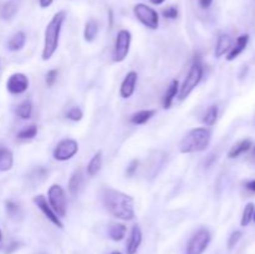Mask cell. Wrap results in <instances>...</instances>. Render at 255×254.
<instances>
[{"mask_svg": "<svg viewBox=\"0 0 255 254\" xmlns=\"http://www.w3.org/2000/svg\"><path fill=\"white\" fill-rule=\"evenodd\" d=\"M101 199L106 211L115 218L121 221H132L134 218V201L128 194L105 187L101 191Z\"/></svg>", "mask_w": 255, "mask_h": 254, "instance_id": "1", "label": "cell"}, {"mask_svg": "<svg viewBox=\"0 0 255 254\" xmlns=\"http://www.w3.org/2000/svg\"><path fill=\"white\" fill-rule=\"evenodd\" d=\"M65 20H66V11L60 10L47 22L46 27H45L44 46H42L41 52V59L44 61L51 59L55 52H56L57 47H59L62 25H64Z\"/></svg>", "mask_w": 255, "mask_h": 254, "instance_id": "2", "label": "cell"}, {"mask_svg": "<svg viewBox=\"0 0 255 254\" xmlns=\"http://www.w3.org/2000/svg\"><path fill=\"white\" fill-rule=\"evenodd\" d=\"M212 139V131L208 127H197L191 129L182 138L179 143V151L182 153H194L202 152L209 146Z\"/></svg>", "mask_w": 255, "mask_h": 254, "instance_id": "3", "label": "cell"}, {"mask_svg": "<svg viewBox=\"0 0 255 254\" xmlns=\"http://www.w3.org/2000/svg\"><path fill=\"white\" fill-rule=\"evenodd\" d=\"M203 74H204L203 65H202L201 60L196 59L193 64H192L188 75H187V77L184 79L182 86H179L178 99L181 100V101L186 100L187 97L193 92V90L198 86L199 82H201L202 79H203Z\"/></svg>", "mask_w": 255, "mask_h": 254, "instance_id": "4", "label": "cell"}, {"mask_svg": "<svg viewBox=\"0 0 255 254\" xmlns=\"http://www.w3.org/2000/svg\"><path fill=\"white\" fill-rule=\"evenodd\" d=\"M47 202L54 209L55 213L64 218L67 214V197L66 192L60 184L54 183L47 189Z\"/></svg>", "mask_w": 255, "mask_h": 254, "instance_id": "5", "label": "cell"}, {"mask_svg": "<svg viewBox=\"0 0 255 254\" xmlns=\"http://www.w3.org/2000/svg\"><path fill=\"white\" fill-rule=\"evenodd\" d=\"M133 15L144 27L149 30H157L159 26V15L153 7L143 2H138L133 6Z\"/></svg>", "mask_w": 255, "mask_h": 254, "instance_id": "6", "label": "cell"}, {"mask_svg": "<svg viewBox=\"0 0 255 254\" xmlns=\"http://www.w3.org/2000/svg\"><path fill=\"white\" fill-rule=\"evenodd\" d=\"M212 242V233L209 229L201 228L193 234L187 244L184 254H203Z\"/></svg>", "mask_w": 255, "mask_h": 254, "instance_id": "7", "label": "cell"}, {"mask_svg": "<svg viewBox=\"0 0 255 254\" xmlns=\"http://www.w3.org/2000/svg\"><path fill=\"white\" fill-rule=\"evenodd\" d=\"M132 34L126 29H122L117 32L116 41H115L114 47V61L122 62L127 56H128L129 47H131Z\"/></svg>", "mask_w": 255, "mask_h": 254, "instance_id": "8", "label": "cell"}, {"mask_svg": "<svg viewBox=\"0 0 255 254\" xmlns=\"http://www.w3.org/2000/svg\"><path fill=\"white\" fill-rule=\"evenodd\" d=\"M79 152V143L74 138H64L56 144L52 152V157L56 161L66 162L74 158L75 154Z\"/></svg>", "mask_w": 255, "mask_h": 254, "instance_id": "9", "label": "cell"}, {"mask_svg": "<svg viewBox=\"0 0 255 254\" xmlns=\"http://www.w3.org/2000/svg\"><path fill=\"white\" fill-rule=\"evenodd\" d=\"M32 202H34L35 206L42 212V214H44V216L46 217V218L49 219L54 226H56L57 228L60 229L64 228V224H62L61 218H60V217L55 213L54 209L51 208V206H50L49 202H47L46 197L42 196V194H39V196H35L34 198H32Z\"/></svg>", "mask_w": 255, "mask_h": 254, "instance_id": "10", "label": "cell"}, {"mask_svg": "<svg viewBox=\"0 0 255 254\" xmlns=\"http://www.w3.org/2000/svg\"><path fill=\"white\" fill-rule=\"evenodd\" d=\"M6 89L11 95L24 94L29 89V79L22 72H15L7 79Z\"/></svg>", "mask_w": 255, "mask_h": 254, "instance_id": "11", "label": "cell"}, {"mask_svg": "<svg viewBox=\"0 0 255 254\" xmlns=\"http://www.w3.org/2000/svg\"><path fill=\"white\" fill-rule=\"evenodd\" d=\"M137 80H138V74L136 71H129L125 76L124 81H122L121 87H120V95L122 99H129L132 95L136 91Z\"/></svg>", "mask_w": 255, "mask_h": 254, "instance_id": "12", "label": "cell"}, {"mask_svg": "<svg viewBox=\"0 0 255 254\" xmlns=\"http://www.w3.org/2000/svg\"><path fill=\"white\" fill-rule=\"evenodd\" d=\"M142 239H143V234H142L141 228L138 224H134L129 233L128 241L126 244V252L127 254H136L137 251L139 249L142 244Z\"/></svg>", "mask_w": 255, "mask_h": 254, "instance_id": "13", "label": "cell"}, {"mask_svg": "<svg viewBox=\"0 0 255 254\" xmlns=\"http://www.w3.org/2000/svg\"><path fill=\"white\" fill-rule=\"evenodd\" d=\"M248 42H249L248 34H243L241 35V36L237 37L236 44L232 45V49L229 50V52L227 54V60H228V61H233V60H236L237 57H238L239 55L246 50Z\"/></svg>", "mask_w": 255, "mask_h": 254, "instance_id": "14", "label": "cell"}, {"mask_svg": "<svg viewBox=\"0 0 255 254\" xmlns=\"http://www.w3.org/2000/svg\"><path fill=\"white\" fill-rule=\"evenodd\" d=\"M82 184H84V173H82L81 169H75L74 173L70 176L69 184H67V188L69 192L72 196H76L79 194V192L81 191Z\"/></svg>", "mask_w": 255, "mask_h": 254, "instance_id": "15", "label": "cell"}, {"mask_svg": "<svg viewBox=\"0 0 255 254\" xmlns=\"http://www.w3.org/2000/svg\"><path fill=\"white\" fill-rule=\"evenodd\" d=\"M178 92H179V82L178 80H172L169 86L167 87V91L163 96V109L168 110L171 109L172 105H173L174 99L178 96Z\"/></svg>", "mask_w": 255, "mask_h": 254, "instance_id": "16", "label": "cell"}, {"mask_svg": "<svg viewBox=\"0 0 255 254\" xmlns=\"http://www.w3.org/2000/svg\"><path fill=\"white\" fill-rule=\"evenodd\" d=\"M252 147H253V142H252V139L249 138L242 139V141H239L238 143H236L233 147H232L231 151H229L228 153V157L229 158H238L239 156H242V154L251 151Z\"/></svg>", "mask_w": 255, "mask_h": 254, "instance_id": "17", "label": "cell"}, {"mask_svg": "<svg viewBox=\"0 0 255 254\" xmlns=\"http://www.w3.org/2000/svg\"><path fill=\"white\" fill-rule=\"evenodd\" d=\"M232 49V39L228 34H221L218 37V41L216 45V57H222L224 55H227L229 52V50Z\"/></svg>", "mask_w": 255, "mask_h": 254, "instance_id": "18", "label": "cell"}, {"mask_svg": "<svg viewBox=\"0 0 255 254\" xmlns=\"http://www.w3.org/2000/svg\"><path fill=\"white\" fill-rule=\"evenodd\" d=\"M14 166V154L6 147L0 146V172H7Z\"/></svg>", "mask_w": 255, "mask_h": 254, "instance_id": "19", "label": "cell"}, {"mask_svg": "<svg viewBox=\"0 0 255 254\" xmlns=\"http://www.w3.org/2000/svg\"><path fill=\"white\" fill-rule=\"evenodd\" d=\"M25 44H26V34L24 31H17L7 41V49L12 52L20 51L25 46Z\"/></svg>", "mask_w": 255, "mask_h": 254, "instance_id": "20", "label": "cell"}, {"mask_svg": "<svg viewBox=\"0 0 255 254\" xmlns=\"http://www.w3.org/2000/svg\"><path fill=\"white\" fill-rule=\"evenodd\" d=\"M156 112V110H141V111L138 112H134L131 116V119H129V121L133 125H144L147 124L152 117H154Z\"/></svg>", "mask_w": 255, "mask_h": 254, "instance_id": "21", "label": "cell"}, {"mask_svg": "<svg viewBox=\"0 0 255 254\" xmlns=\"http://www.w3.org/2000/svg\"><path fill=\"white\" fill-rule=\"evenodd\" d=\"M99 34V22L95 19L87 20L84 29V39L86 42H92Z\"/></svg>", "mask_w": 255, "mask_h": 254, "instance_id": "22", "label": "cell"}, {"mask_svg": "<svg viewBox=\"0 0 255 254\" xmlns=\"http://www.w3.org/2000/svg\"><path fill=\"white\" fill-rule=\"evenodd\" d=\"M127 227L124 223H114L109 227V237L114 242H121L126 237Z\"/></svg>", "mask_w": 255, "mask_h": 254, "instance_id": "23", "label": "cell"}, {"mask_svg": "<svg viewBox=\"0 0 255 254\" xmlns=\"http://www.w3.org/2000/svg\"><path fill=\"white\" fill-rule=\"evenodd\" d=\"M5 211H6L9 218H11L12 221H20L24 217V212H22L21 207L14 201L5 202Z\"/></svg>", "mask_w": 255, "mask_h": 254, "instance_id": "24", "label": "cell"}, {"mask_svg": "<svg viewBox=\"0 0 255 254\" xmlns=\"http://www.w3.org/2000/svg\"><path fill=\"white\" fill-rule=\"evenodd\" d=\"M102 167V152L99 151L94 154L91 159H90L89 164H87L86 172L90 177H95L100 172Z\"/></svg>", "mask_w": 255, "mask_h": 254, "instance_id": "25", "label": "cell"}, {"mask_svg": "<svg viewBox=\"0 0 255 254\" xmlns=\"http://www.w3.org/2000/svg\"><path fill=\"white\" fill-rule=\"evenodd\" d=\"M15 115L22 120H29L32 115V102L30 100H25L17 105L15 109Z\"/></svg>", "mask_w": 255, "mask_h": 254, "instance_id": "26", "label": "cell"}, {"mask_svg": "<svg viewBox=\"0 0 255 254\" xmlns=\"http://www.w3.org/2000/svg\"><path fill=\"white\" fill-rule=\"evenodd\" d=\"M218 114H219V110L217 105H212V106H209L208 110H207L206 114H204L203 116L204 125H207V126H213V125L217 122V120H218Z\"/></svg>", "mask_w": 255, "mask_h": 254, "instance_id": "27", "label": "cell"}, {"mask_svg": "<svg viewBox=\"0 0 255 254\" xmlns=\"http://www.w3.org/2000/svg\"><path fill=\"white\" fill-rule=\"evenodd\" d=\"M16 12H17V5L15 4L14 1H7L2 5L0 15H1L2 20H11L12 17L16 15Z\"/></svg>", "mask_w": 255, "mask_h": 254, "instance_id": "28", "label": "cell"}, {"mask_svg": "<svg viewBox=\"0 0 255 254\" xmlns=\"http://www.w3.org/2000/svg\"><path fill=\"white\" fill-rule=\"evenodd\" d=\"M255 206L254 203H248L246 207H244L243 214H242L241 219V226L242 227H248L251 224V222L253 221Z\"/></svg>", "mask_w": 255, "mask_h": 254, "instance_id": "29", "label": "cell"}, {"mask_svg": "<svg viewBox=\"0 0 255 254\" xmlns=\"http://www.w3.org/2000/svg\"><path fill=\"white\" fill-rule=\"evenodd\" d=\"M37 134V126L36 125H29L25 126L24 128L17 132L16 137L19 139H32Z\"/></svg>", "mask_w": 255, "mask_h": 254, "instance_id": "30", "label": "cell"}, {"mask_svg": "<svg viewBox=\"0 0 255 254\" xmlns=\"http://www.w3.org/2000/svg\"><path fill=\"white\" fill-rule=\"evenodd\" d=\"M47 174H49V171H47L46 168H44V167H39V168L34 169L31 173L32 184H34V186H36V184L39 186L40 183L46 181Z\"/></svg>", "mask_w": 255, "mask_h": 254, "instance_id": "31", "label": "cell"}, {"mask_svg": "<svg viewBox=\"0 0 255 254\" xmlns=\"http://www.w3.org/2000/svg\"><path fill=\"white\" fill-rule=\"evenodd\" d=\"M66 117L69 120H71V121L79 122V121H81L82 117H84V112H82V110L80 109V107L74 106L66 112Z\"/></svg>", "mask_w": 255, "mask_h": 254, "instance_id": "32", "label": "cell"}, {"mask_svg": "<svg viewBox=\"0 0 255 254\" xmlns=\"http://www.w3.org/2000/svg\"><path fill=\"white\" fill-rule=\"evenodd\" d=\"M162 15H163V17H166V19L176 20L179 15V10H178V7L174 6V5H171V6L163 9Z\"/></svg>", "mask_w": 255, "mask_h": 254, "instance_id": "33", "label": "cell"}, {"mask_svg": "<svg viewBox=\"0 0 255 254\" xmlns=\"http://www.w3.org/2000/svg\"><path fill=\"white\" fill-rule=\"evenodd\" d=\"M242 237H243V233H242L241 231H234L233 233L229 236V238H228V249L229 251H232V249H233L234 247L239 243V241L242 239Z\"/></svg>", "mask_w": 255, "mask_h": 254, "instance_id": "34", "label": "cell"}, {"mask_svg": "<svg viewBox=\"0 0 255 254\" xmlns=\"http://www.w3.org/2000/svg\"><path fill=\"white\" fill-rule=\"evenodd\" d=\"M57 74H59V71H57L56 69H51L47 71L46 77H45V82H46L47 87L54 86L55 82H56L57 80Z\"/></svg>", "mask_w": 255, "mask_h": 254, "instance_id": "35", "label": "cell"}, {"mask_svg": "<svg viewBox=\"0 0 255 254\" xmlns=\"http://www.w3.org/2000/svg\"><path fill=\"white\" fill-rule=\"evenodd\" d=\"M138 164H139L138 159H133V161H131V163L128 164V167H127V169H126L127 176L128 177L134 176V173L137 172V168H138Z\"/></svg>", "mask_w": 255, "mask_h": 254, "instance_id": "36", "label": "cell"}, {"mask_svg": "<svg viewBox=\"0 0 255 254\" xmlns=\"http://www.w3.org/2000/svg\"><path fill=\"white\" fill-rule=\"evenodd\" d=\"M199 1V6L202 7V9H209V7L212 6V4H213V0H198Z\"/></svg>", "mask_w": 255, "mask_h": 254, "instance_id": "37", "label": "cell"}, {"mask_svg": "<svg viewBox=\"0 0 255 254\" xmlns=\"http://www.w3.org/2000/svg\"><path fill=\"white\" fill-rule=\"evenodd\" d=\"M37 1H39V5L41 9H47V7L51 6L54 0H37Z\"/></svg>", "mask_w": 255, "mask_h": 254, "instance_id": "38", "label": "cell"}, {"mask_svg": "<svg viewBox=\"0 0 255 254\" xmlns=\"http://www.w3.org/2000/svg\"><path fill=\"white\" fill-rule=\"evenodd\" d=\"M19 246H20V243H17V242H14V243L10 244L6 249V254H11L12 252H15L17 248H19Z\"/></svg>", "mask_w": 255, "mask_h": 254, "instance_id": "39", "label": "cell"}, {"mask_svg": "<svg viewBox=\"0 0 255 254\" xmlns=\"http://www.w3.org/2000/svg\"><path fill=\"white\" fill-rule=\"evenodd\" d=\"M246 187H247V189H249V191L255 192V179H252V181L247 182Z\"/></svg>", "mask_w": 255, "mask_h": 254, "instance_id": "40", "label": "cell"}, {"mask_svg": "<svg viewBox=\"0 0 255 254\" xmlns=\"http://www.w3.org/2000/svg\"><path fill=\"white\" fill-rule=\"evenodd\" d=\"M109 19H110V27H112L114 25V11L111 9L109 10Z\"/></svg>", "mask_w": 255, "mask_h": 254, "instance_id": "41", "label": "cell"}, {"mask_svg": "<svg viewBox=\"0 0 255 254\" xmlns=\"http://www.w3.org/2000/svg\"><path fill=\"white\" fill-rule=\"evenodd\" d=\"M164 1H166V0H149V2L153 5H162Z\"/></svg>", "mask_w": 255, "mask_h": 254, "instance_id": "42", "label": "cell"}, {"mask_svg": "<svg viewBox=\"0 0 255 254\" xmlns=\"http://www.w3.org/2000/svg\"><path fill=\"white\" fill-rule=\"evenodd\" d=\"M1 244H2V232L0 229V248H1Z\"/></svg>", "mask_w": 255, "mask_h": 254, "instance_id": "43", "label": "cell"}, {"mask_svg": "<svg viewBox=\"0 0 255 254\" xmlns=\"http://www.w3.org/2000/svg\"><path fill=\"white\" fill-rule=\"evenodd\" d=\"M252 156H253V158L255 159V146L252 147Z\"/></svg>", "mask_w": 255, "mask_h": 254, "instance_id": "44", "label": "cell"}, {"mask_svg": "<svg viewBox=\"0 0 255 254\" xmlns=\"http://www.w3.org/2000/svg\"><path fill=\"white\" fill-rule=\"evenodd\" d=\"M111 254H122V253H121V252H117V251H115V252H112Z\"/></svg>", "mask_w": 255, "mask_h": 254, "instance_id": "45", "label": "cell"}, {"mask_svg": "<svg viewBox=\"0 0 255 254\" xmlns=\"http://www.w3.org/2000/svg\"><path fill=\"white\" fill-rule=\"evenodd\" d=\"M253 219H254V222H255V211H254V216H253Z\"/></svg>", "mask_w": 255, "mask_h": 254, "instance_id": "46", "label": "cell"}]
</instances>
